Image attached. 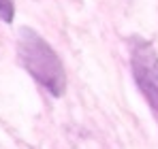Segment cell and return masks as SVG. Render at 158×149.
Returning a JSON list of instances; mask_svg holds the SVG:
<instances>
[{"label":"cell","mask_w":158,"mask_h":149,"mask_svg":"<svg viewBox=\"0 0 158 149\" xmlns=\"http://www.w3.org/2000/svg\"><path fill=\"white\" fill-rule=\"evenodd\" d=\"M17 58L30 77L43 85L52 96H62L66 87L64 66L49 43L32 28H19L17 32Z\"/></svg>","instance_id":"1"},{"label":"cell","mask_w":158,"mask_h":149,"mask_svg":"<svg viewBox=\"0 0 158 149\" xmlns=\"http://www.w3.org/2000/svg\"><path fill=\"white\" fill-rule=\"evenodd\" d=\"M131 70L141 96L158 119V51L145 38L131 41Z\"/></svg>","instance_id":"2"},{"label":"cell","mask_w":158,"mask_h":149,"mask_svg":"<svg viewBox=\"0 0 158 149\" xmlns=\"http://www.w3.org/2000/svg\"><path fill=\"white\" fill-rule=\"evenodd\" d=\"M13 17H15V4H13V0H0V19L6 22V24H11Z\"/></svg>","instance_id":"3"}]
</instances>
